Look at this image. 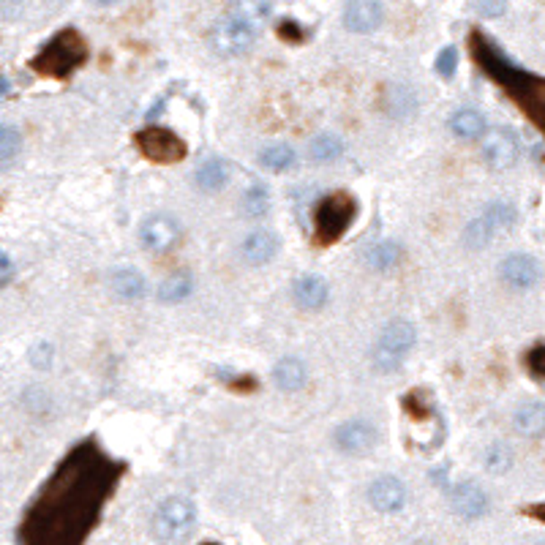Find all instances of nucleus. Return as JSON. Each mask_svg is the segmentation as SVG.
<instances>
[{"instance_id":"f257e3e1","label":"nucleus","mask_w":545,"mask_h":545,"mask_svg":"<svg viewBox=\"0 0 545 545\" xmlns=\"http://www.w3.org/2000/svg\"><path fill=\"white\" fill-rule=\"evenodd\" d=\"M123 474L125 463L96 439L77 442L30 499L17 532L20 545H85Z\"/></svg>"},{"instance_id":"f03ea898","label":"nucleus","mask_w":545,"mask_h":545,"mask_svg":"<svg viewBox=\"0 0 545 545\" xmlns=\"http://www.w3.org/2000/svg\"><path fill=\"white\" fill-rule=\"evenodd\" d=\"M469 49L480 72L494 80L507 99L515 101V107L526 115V120L542 134L545 140V77L529 74L526 68L515 65L486 33L474 30L469 36Z\"/></svg>"},{"instance_id":"7ed1b4c3","label":"nucleus","mask_w":545,"mask_h":545,"mask_svg":"<svg viewBox=\"0 0 545 545\" xmlns=\"http://www.w3.org/2000/svg\"><path fill=\"white\" fill-rule=\"evenodd\" d=\"M85 60H88V41L82 39L80 30L65 28L39 49V55L30 60V68L41 77L65 80L72 77L80 65H85Z\"/></svg>"},{"instance_id":"20e7f679","label":"nucleus","mask_w":545,"mask_h":545,"mask_svg":"<svg viewBox=\"0 0 545 545\" xmlns=\"http://www.w3.org/2000/svg\"><path fill=\"white\" fill-rule=\"evenodd\" d=\"M358 216V199L347 191H330L316 199L311 229L316 246H333L350 232Z\"/></svg>"},{"instance_id":"39448f33","label":"nucleus","mask_w":545,"mask_h":545,"mask_svg":"<svg viewBox=\"0 0 545 545\" xmlns=\"http://www.w3.org/2000/svg\"><path fill=\"white\" fill-rule=\"evenodd\" d=\"M418 344V330L412 322L406 319H393L376 338V347H374V368L382 374L395 371L406 355L412 352V347Z\"/></svg>"},{"instance_id":"423d86ee","label":"nucleus","mask_w":545,"mask_h":545,"mask_svg":"<svg viewBox=\"0 0 545 545\" xmlns=\"http://www.w3.org/2000/svg\"><path fill=\"white\" fill-rule=\"evenodd\" d=\"M134 148L153 164H177L186 159L188 148L172 128L145 125L134 134Z\"/></svg>"},{"instance_id":"0eeeda50","label":"nucleus","mask_w":545,"mask_h":545,"mask_svg":"<svg viewBox=\"0 0 545 545\" xmlns=\"http://www.w3.org/2000/svg\"><path fill=\"white\" fill-rule=\"evenodd\" d=\"M196 523V507L186 497H169L159 505L153 515V532L164 542H180L194 532Z\"/></svg>"},{"instance_id":"6e6552de","label":"nucleus","mask_w":545,"mask_h":545,"mask_svg":"<svg viewBox=\"0 0 545 545\" xmlns=\"http://www.w3.org/2000/svg\"><path fill=\"white\" fill-rule=\"evenodd\" d=\"M518 219V211L513 208L510 202H491L489 208L471 219L463 229V240L469 248H483L489 246L502 229H510Z\"/></svg>"},{"instance_id":"1a4fd4ad","label":"nucleus","mask_w":545,"mask_h":545,"mask_svg":"<svg viewBox=\"0 0 545 545\" xmlns=\"http://www.w3.org/2000/svg\"><path fill=\"white\" fill-rule=\"evenodd\" d=\"M256 33L259 28L248 25L246 20L235 17V14H227L224 20H219L211 30V44L219 55L224 57H238V55H246L254 41H256Z\"/></svg>"},{"instance_id":"9d476101","label":"nucleus","mask_w":545,"mask_h":545,"mask_svg":"<svg viewBox=\"0 0 545 545\" xmlns=\"http://www.w3.org/2000/svg\"><path fill=\"white\" fill-rule=\"evenodd\" d=\"M518 140H515V134L507 131V128H494L486 134V140H483V159L491 169H510L515 161H518Z\"/></svg>"},{"instance_id":"9b49d317","label":"nucleus","mask_w":545,"mask_h":545,"mask_svg":"<svg viewBox=\"0 0 545 545\" xmlns=\"http://www.w3.org/2000/svg\"><path fill=\"white\" fill-rule=\"evenodd\" d=\"M376 428L368 420H347L333 434V445L347 455H363L376 445Z\"/></svg>"},{"instance_id":"f8f14e48","label":"nucleus","mask_w":545,"mask_h":545,"mask_svg":"<svg viewBox=\"0 0 545 545\" xmlns=\"http://www.w3.org/2000/svg\"><path fill=\"white\" fill-rule=\"evenodd\" d=\"M140 240L148 251H156V254H164V251H172L180 240V224L172 219V216H151L143 221L140 227Z\"/></svg>"},{"instance_id":"ddd939ff","label":"nucleus","mask_w":545,"mask_h":545,"mask_svg":"<svg viewBox=\"0 0 545 545\" xmlns=\"http://www.w3.org/2000/svg\"><path fill=\"white\" fill-rule=\"evenodd\" d=\"M385 20L382 0H350L344 9V28L352 33H374Z\"/></svg>"},{"instance_id":"4468645a","label":"nucleus","mask_w":545,"mask_h":545,"mask_svg":"<svg viewBox=\"0 0 545 545\" xmlns=\"http://www.w3.org/2000/svg\"><path fill=\"white\" fill-rule=\"evenodd\" d=\"M368 502L379 513H398L406 505V486L393 474L376 477V480L368 486Z\"/></svg>"},{"instance_id":"2eb2a0df","label":"nucleus","mask_w":545,"mask_h":545,"mask_svg":"<svg viewBox=\"0 0 545 545\" xmlns=\"http://www.w3.org/2000/svg\"><path fill=\"white\" fill-rule=\"evenodd\" d=\"M502 281L513 290H529L540 281V264L529 254H510L502 262Z\"/></svg>"},{"instance_id":"dca6fc26","label":"nucleus","mask_w":545,"mask_h":545,"mask_svg":"<svg viewBox=\"0 0 545 545\" xmlns=\"http://www.w3.org/2000/svg\"><path fill=\"white\" fill-rule=\"evenodd\" d=\"M450 505H453L455 515L474 521L489 513V494L474 483H461L450 491Z\"/></svg>"},{"instance_id":"f3484780","label":"nucleus","mask_w":545,"mask_h":545,"mask_svg":"<svg viewBox=\"0 0 545 545\" xmlns=\"http://www.w3.org/2000/svg\"><path fill=\"white\" fill-rule=\"evenodd\" d=\"M292 298H295L298 308H303V311H319L330 300V287H327V281L322 276H316V272H308V276H300L295 281Z\"/></svg>"},{"instance_id":"a211bd4d","label":"nucleus","mask_w":545,"mask_h":545,"mask_svg":"<svg viewBox=\"0 0 545 545\" xmlns=\"http://www.w3.org/2000/svg\"><path fill=\"white\" fill-rule=\"evenodd\" d=\"M279 254V238L270 229H256L243 243V256L248 264H264Z\"/></svg>"},{"instance_id":"6ab92c4d","label":"nucleus","mask_w":545,"mask_h":545,"mask_svg":"<svg viewBox=\"0 0 545 545\" xmlns=\"http://www.w3.org/2000/svg\"><path fill=\"white\" fill-rule=\"evenodd\" d=\"M272 382H276L279 390L284 393H298L306 387L308 382V371H306V363L298 360V358H284L276 363V368H272Z\"/></svg>"},{"instance_id":"aec40b11","label":"nucleus","mask_w":545,"mask_h":545,"mask_svg":"<svg viewBox=\"0 0 545 545\" xmlns=\"http://www.w3.org/2000/svg\"><path fill=\"white\" fill-rule=\"evenodd\" d=\"M515 431L526 439H540L545 437V403L529 401L523 406H518V412L513 418Z\"/></svg>"},{"instance_id":"412c9836","label":"nucleus","mask_w":545,"mask_h":545,"mask_svg":"<svg viewBox=\"0 0 545 545\" xmlns=\"http://www.w3.org/2000/svg\"><path fill=\"white\" fill-rule=\"evenodd\" d=\"M109 284H112V292L117 298H123V300H140L145 295V290H148L145 276H143V272H136L134 267H117L112 272Z\"/></svg>"},{"instance_id":"4be33fe9","label":"nucleus","mask_w":545,"mask_h":545,"mask_svg":"<svg viewBox=\"0 0 545 545\" xmlns=\"http://www.w3.org/2000/svg\"><path fill=\"white\" fill-rule=\"evenodd\" d=\"M194 180L202 191H221L229 180V167L224 159H204L196 172H194Z\"/></svg>"},{"instance_id":"5701e85b","label":"nucleus","mask_w":545,"mask_h":545,"mask_svg":"<svg viewBox=\"0 0 545 545\" xmlns=\"http://www.w3.org/2000/svg\"><path fill=\"white\" fill-rule=\"evenodd\" d=\"M486 117L477 112V109H471V107H466V109H458L453 117H450V131L455 134V136H461V140H477V136H483L486 134Z\"/></svg>"},{"instance_id":"b1692460","label":"nucleus","mask_w":545,"mask_h":545,"mask_svg":"<svg viewBox=\"0 0 545 545\" xmlns=\"http://www.w3.org/2000/svg\"><path fill=\"white\" fill-rule=\"evenodd\" d=\"M308 153L316 164H333L344 156V143L335 134H316L308 145Z\"/></svg>"},{"instance_id":"393cba45","label":"nucleus","mask_w":545,"mask_h":545,"mask_svg":"<svg viewBox=\"0 0 545 545\" xmlns=\"http://www.w3.org/2000/svg\"><path fill=\"white\" fill-rule=\"evenodd\" d=\"M191 290H194V281L188 272H172V276L167 281H161V287H159V300L172 306V303L186 300L191 295Z\"/></svg>"},{"instance_id":"a878e982","label":"nucleus","mask_w":545,"mask_h":545,"mask_svg":"<svg viewBox=\"0 0 545 545\" xmlns=\"http://www.w3.org/2000/svg\"><path fill=\"white\" fill-rule=\"evenodd\" d=\"M401 259V246L393 243V240H382V243H374L368 251H366V264L374 267V270H390L395 267Z\"/></svg>"},{"instance_id":"bb28decb","label":"nucleus","mask_w":545,"mask_h":545,"mask_svg":"<svg viewBox=\"0 0 545 545\" xmlns=\"http://www.w3.org/2000/svg\"><path fill=\"white\" fill-rule=\"evenodd\" d=\"M229 14L246 20L248 25L259 28L270 17V0H232Z\"/></svg>"},{"instance_id":"cd10ccee","label":"nucleus","mask_w":545,"mask_h":545,"mask_svg":"<svg viewBox=\"0 0 545 545\" xmlns=\"http://www.w3.org/2000/svg\"><path fill=\"white\" fill-rule=\"evenodd\" d=\"M20 151H22V134L9 123H0V169L14 164Z\"/></svg>"},{"instance_id":"c85d7f7f","label":"nucleus","mask_w":545,"mask_h":545,"mask_svg":"<svg viewBox=\"0 0 545 545\" xmlns=\"http://www.w3.org/2000/svg\"><path fill=\"white\" fill-rule=\"evenodd\" d=\"M259 164L270 172H287L295 167V151L290 145H270L259 153Z\"/></svg>"},{"instance_id":"c756f323","label":"nucleus","mask_w":545,"mask_h":545,"mask_svg":"<svg viewBox=\"0 0 545 545\" xmlns=\"http://www.w3.org/2000/svg\"><path fill=\"white\" fill-rule=\"evenodd\" d=\"M243 211L251 219H262L270 211V191L262 183H254L246 194H243Z\"/></svg>"},{"instance_id":"7c9ffc66","label":"nucleus","mask_w":545,"mask_h":545,"mask_svg":"<svg viewBox=\"0 0 545 545\" xmlns=\"http://www.w3.org/2000/svg\"><path fill=\"white\" fill-rule=\"evenodd\" d=\"M483 461H486V469H489V471L502 474V471H507V469L513 466V450H510L507 445L497 442V445H491V447L486 450Z\"/></svg>"},{"instance_id":"2f4dec72","label":"nucleus","mask_w":545,"mask_h":545,"mask_svg":"<svg viewBox=\"0 0 545 545\" xmlns=\"http://www.w3.org/2000/svg\"><path fill=\"white\" fill-rule=\"evenodd\" d=\"M455 68H458V49L455 47H445L439 52V57H437V74L445 77V80H453Z\"/></svg>"},{"instance_id":"473e14b6","label":"nucleus","mask_w":545,"mask_h":545,"mask_svg":"<svg viewBox=\"0 0 545 545\" xmlns=\"http://www.w3.org/2000/svg\"><path fill=\"white\" fill-rule=\"evenodd\" d=\"M526 368H529L537 379L545 382V344L526 352Z\"/></svg>"},{"instance_id":"72a5a7b5","label":"nucleus","mask_w":545,"mask_h":545,"mask_svg":"<svg viewBox=\"0 0 545 545\" xmlns=\"http://www.w3.org/2000/svg\"><path fill=\"white\" fill-rule=\"evenodd\" d=\"M507 9V0H477V12L483 17H502Z\"/></svg>"},{"instance_id":"f704fd0d","label":"nucleus","mask_w":545,"mask_h":545,"mask_svg":"<svg viewBox=\"0 0 545 545\" xmlns=\"http://www.w3.org/2000/svg\"><path fill=\"white\" fill-rule=\"evenodd\" d=\"M14 279V262L6 251H0V290H6Z\"/></svg>"},{"instance_id":"c9c22d12","label":"nucleus","mask_w":545,"mask_h":545,"mask_svg":"<svg viewBox=\"0 0 545 545\" xmlns=\"http://www.w3.org/2000/svg\"><path fill=\"white\" fill-rule=\"evenodd\" d=\"M30 363H33L36 368H49V363H52V347H49V344H39V347L30 352Z\"/></svg>"},{"instance_id":"e433bc0d","label":"nucleus","mask_w":545,"mask_h":545,"mask_svg":"<svg viewBox=\"0 0 545 545\" xmlns=\"http://www.w3.org/2000/svg\"><path fill=\"white\" fill-rule=\"evenodd\" d=\"M526 515L534 518V521H542V523H545V502H542V505H532V507H526Z\"/></svg>"},{"instance_id":"4c0bfd02","label":"nucleus","mask_w":545,"mask_h":545,"mask_svg":"<svg viewBox=\"0 0 545 545\" xmlns=\"http://www.w3.org/2000/svg\"><path fill=\"white\" fill-rule=\"evenodd\" d=\"M12 91V82H9V77H4L0 74V96H6Z\"/></svg>"},{"instance_id":"58836bf2","label":"nucleus","mask_w":545,"mask_h":545,"mask_svg":"<svg viewBox=\"0 0 545 545\" xmlns=\"http://www.w3.org/2000/svg\"><path fill=\"white\" fill-rule=\"evenodd\" d=\"M93 4H99V6H109V4H115V0H93Z\"/></svg>"},{"instance_id":"ea45409f","label":"nucleus","mask_w":545,"mask_h":545,"mask_svg":"<svg viewBox=\"0 0 545 545\" xmlns=\"http://www.w3.org/2000/svg\"><path fill=\"white\" fill-rule=\"evenodd\" d=\"M412 545H431V542H426V540H420V542H412Z\"/></svg>"},{"instance_id":"a19ab883","label":"nucleus","mask_w":545,"mask_h":545,"mask_svg":"<svg viewBox=\"0 0 545 545\" xmlns=\"http://www.w3.org/2000/svg\"><path fill=\"white\" fill-rule=\"evenodd\" d=\"M202 545H219V542H202Z\"/></svg>"}]
</instances>
